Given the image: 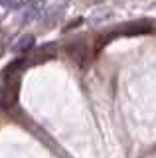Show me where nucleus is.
<instances>
[{"instance_id": "obj_3", "label": "nucleus", "mask_w": 156, "mask_h": 158, "mask_svg": "<svg viewBox=\"0 0 156 158\" xmlns=\"http://www.w3.org/2000/svg\"><path fill=\"white\" fill-rule=\"evenodd\" d=\"M152 30V26H148V24L144 22H138V24H126L119 30V34H125V36H138V34H146Z\"/></svg>"}, {"instance_id": "obj_4", "label": "nucleus", "mask_w": 156, "mask_h": 158, "mask_svg": "<svg viewBox=\"0 0 156 158\" xmlns=\"http://www.w3.org/2000/svg\"><path fill=\"white\" fill-rule=\"evenodd\" d=\"M34 44H36V40H34V36H24L20 42L14 46V52L16 53H26V52H32Z\"/></svg>"}, {"instance_id": "obj_2", "label": "nucleus", "mask_w": 156, "mask_h": 158, "mask_svg": "<svg viewBox=\"0 0 156 158\" xmlns=\"http://www.w3.org/2000/svg\"><path fill=\"white\" fill-rule=\"evenodd\" d=\"M67 49H69V56L75 59L79 65H85V56H87V46L83 42H73L67 46Z\"/></svg>"}, {"instance_id": "obj_1", "label": "nucleus", "mask_w": 156, "mask_h": 158, "mask_svg": "<svg viewBox=\"0 0 156 158\" xmlns=\"http://www.w3.org/2000/svg\"><path fill=\"white\" fill-rule=\"evenodd\" d=\"M18 93H20V77H8L6 85L0 93V107L12 109L18 103Z\"/></svg>"}]
</instances>
